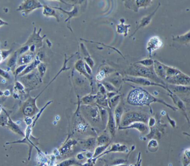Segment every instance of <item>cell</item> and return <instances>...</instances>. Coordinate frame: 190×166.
Listing matches in <instances>:
<instances>
[{
	"mask_svg": "<svg viewBox=\"0 0 190 166\" xmlns=\"http://www.w3.org/2000/svg\"><path fill=\"white\" fill-rule=\"evenodd\" d=\"M127 102L128 103L132 105H148L150 107V104L154 102H159L174 110L178 109L166 103L164 101L156 98L148 92L142 89H136L131 91L128 95Z\"/></svg>",
	"mask_w": 190,
	"mask_h": 166,
	"instance_id": "6da1fadb",
	"label": "cell"
},
{
	"mask_svg": "<svg viewBox=\"0 0 190 166\" xmlns=\"http://www.w3.org/2000/svg\"><path fill=\"white\" fill-rule=\"evenodd\" d=\"M164 73L162 79L169 83L176 86H189L190 77L180 72L176 68L163 64Z\"/></svg>",
	"mask_w": 190,
	"mask_h": 166,
	"instance_id": "7a4b0ae2",
	"label": "cell"
},
{
	"mask_svg": "<svg viewBox=\"0 0 190 166\" xmlns=\"http://www.w3.org/2000/svg\"><path fill=\"white\" fill-rule=\"evenodd\" d=\"M128 74L130 75L134 76V77L150 78L155 80L156 82L164 84V81L156 74L153 66H151L150 67H146L142 65H138L136 64L132 66V67L129 69Z\"/></svg>",
	"mask_w": 190,
	"mask_h": 166,
	"instance_id": "3957f363",
	"label": "cell"
},
{
	"mask_svg": "<svg viewBox=\"0 0 190 166\" xmlns=\"http://www.w3.org/2000/svg\"><path fill=\"white\" fill-rule=\"evenodd\" d=\"M149 118V116L145 113L140 111H130L123 114L120 119V127H127L136 122H142L146 124Z\"/></svg>",
	"mask_w": 190,
	"mask_h": 166,
	"instance_id": "277c9868",
	"label": "cell"
},
{
	"mask_svg": "<svg viewBox=\"0 0 190 166\" xmlns=\"http://www.w3.org/2000/svg\"><path fill=\"white\" fill-rule=\"evenodd\" d=\"M41 7H43V6L38 1H24L17 10L23 11L27 15L34 10Z\"/></svg>",
	"mask_w": 190,
	"mask_h": 166,
	"instance_id": "5b68a950",
	"label": "cell"
},
{
	"mask_svg": "<svg viewBox=\"0 0 190 166\" xmlns=\"http://www.w3.org/2000/svg\"><path fill=\"white\" fill-rule=\"evenodd\" d=\"M125 80L129 81H131L133 83H134L143 86H160L164 88V89H166V88L164 86H162L158 83H153V82L150 80L149 79H148L147 78H145L130 76V77H128L127 79H126Z\"/></svg>",
	"mask_w": 190,
	"mask_h": 166,
	"instance_id": "8992f818",
	"label": "cell"
},
{
	"mask_svg": "<svg viewBox=\"0 0 190 166\" xmlns=\"http://www.w3.org/2000/svg\"><path fill=\"white\" fill-rule=\"evenodd\" d=\"M163 45V42L158 36H153L151 37L147 44V50L150 55H151L153 51L159 49Z\"/></svg>",
	"mask_w": 190,
	"mask_h": 166,
	"instance_id": "52a82bcc",
	"label": "cell"
},
{
	"mask_svg": "<svg viewBox=\"0 0 190 166\" xmlns=\"http://www.w3.org/2000/svg\"><path fill=\"white\" fill-rule=\"evenodd\" d=\"M128 129H136L142 134H146L148 132L149 128L146 123L142 122H136L125 127H118V130H125Z\"/></svg>",
	"mask_w": 190,
	"mask_h": 166,
	"instance_id": "ba28073f",
	"label": "cell"
},
{
	"mask_svg": "<svg viewBox=\"0 0 190 166\" xmlns=\"http://www.w3.org/2000/svg\"><path fill=\"white\" fill-rule=\"evenodd\" d=\"M127 149H128L127 147L125 145H121L119 143L114 144L111 146L110 149H109L108 151H104L99 156H98L97 158H95V159L92 158V161H93V163H95L98 158L102 157L105 154H108V153L111 152H124L127 151Z\"/></svg>",
	"mask_w": 190,
	"mask_h": 166,
	"instance_id": "9c48e42d",
	"label": "cell"
},
{
	"mask_svg": "<svg viewBox=\"0 0 190 166\" xmlns=\"http://www.w3.org/2000/svg\"><path fill=\"white\" fill-rule=\"evenodd\" d=\"M108 114H109V119L107 124V128L109 130V133L112 137L115 136V132L117 129L116 124H115V119L113 113L112 112L111 109H108Z\"/></svg>",
	"mask_w": 190,
	"mask_h": 166,
	"instance_id": "30bf717a",
	"label": "cell"
},
{
	"mask_svg": "<svg viewBox=\"0 0 190 166\" xmlns=\"http://www.w3.org/2000/svg\"><path fill=\"white\" fill-rule=\"evenodd\" d=\"M36 99L37 98H36L35 99H30L28 100L26 103L25 104V107L23 109V113L26 116H31L35 112L36 108L37 109V107H36L35 105V101Z\"/></svg>",
	"mask_w": 190,
	"mask_h": 166,
	"instance_id": "8fae6325",
	"label": "cell"
},
{
	"mask_svg": "<svg viewBox=\"0 0 190 166\" xmlns=\"http://www.w3.org/2000/svg\"><path fill=\"white\" fill-rule=\"evenodd\" d=\"M123 114V107L122 104L120 103L115 108L114 113L113 114L114 119H115L117 129H118V127H120V119H121V118L122 117Z\"/></svg>",
	"mask_w": 190,
	"mask_h": 166,
	"instance_id": "7c38bea8",
	"label": "cell"
},
{
	"mask_svg": "<svg viewBox=\"0 0 190 166\" xmlns=\"http://www.w3.org/2000/svg\"><path fill=\"white\" fill-rule=\"evenodd\" d=\"M159 7V5H158V7L156 9V10H155L154 12H153V13H152V14L150 15H148V16H146V17H145V18H143L142 19L141 22L139 23V25L138 26V27H137V29H136V31L134 32V34L136 33V31H137L138 30H139V29H141V27H145V26H147V25L150 23L152 18H153V16H154L155 13L157 12V10H158ZM134 34H133V35H134Z\"/></svg>",
	"mask_w": 190,
	"mask_h": 166,
	"instance_id": "4fadbf2b",
	"label": "cell"
},
{
	"mask_svg": "<svg viewBox=\"0 0 190 166\" xmlns=\"http://www.w3.org/2000/svg\"><path fill=\"white\" fill-rule=\"evenodd\" d=\"M34 59V54L32 53H29L27 54H23L20 57L18 60V64L20 65H28L31 63Z\"/></svg>",
	"mask_w": 190,
	"mask_h": 166,
	"instance_id": "5bb4252c",
	"label": "cell"
},
{
	"mask_svg": "<svg viewBox=\"0 0 190 166\" xmlns=\"http://www.w3.org/2000/svg\"><path fill=\"white\" fill-rule=\"evenodd\" d=\"M43 7L44 9L43 14L44 16L48 17H54L55 18H56L58 21H59L58 15L56 13L55 10L53 9L52 7H49L47 5H44Z\"/></svg>",
	"mask_w": 190,
	"mask_h": 166,
	"instance_id": "9a60e30c",
	"label": "cell"
},
{
	"mask_svg": "<svg viewBox=\"0 0 190 166\" xmlns=\"http://www.w3.org/2000/svg\"><path fill=\"white\" fill-rule=\"evenodd\" d=\"M170 96L172 97L174 103L176 104H177L178 108L181 109L182 110V111L185 114V116H186L187 119V120H188V122H189V119H188V117H187V115H186V107H185L184 103L182 102L180 99H179V98L177 97V96H176L175 95L173 94L172 93H171V95H170Z\"/></svg>",
	"mask_w": 190,
	"mask_h": 166,
	"instance_id": "2e32d148",
	"label": "cell"
},
{
	"mask_svg": "<svg viewBox=\"0 0 190 166\" xmlns=\"http://www.w3.org/2000/svg\"><path fill=\"white\" fill-rule=\"evenodd\" d=\"M97 144L98 146L106 145L111 143L110 136L107 134H102L97 138Z\"/></svg>",
	"mask_w": 190,
	"mask_h": 166,
	"instance_id": "e0dca14e",
	"label": "cell"
},
{
	"mask_svg": "<svg viewBox=\"0 0 190 166\" xmlns=\"http://www.w3.org/2000/svg\"><path fill=\"white\" fill-rule=\"evenodd\" d=\"M110 143L107 144L106 145H103V146H98V147H97V148L95 149L94 153V154L93 155V159L97 158L98 156H99L104 151H106V148L109 147Z\"/></svg>",
	"mask_w": 190,
	"mask_h": 166,
	"instance_id": "ac0fdd59",
	"label": "cell"
},
{
	"mask_svg": "<svg viewBox=\"0 0 190 166\" xmlns=\"http://www.w3.org/2000/svg\"><path fill=\"white\" fill-rule=\"evenodd\" d=\"M96 144H97V139L93 137L89 138L88 139H86L83 142L84 147L88 149H90L94 148Z\"/></svg>",
	"mask_w": 190,
	"mask_h": 166,
	"instance_id": "d6986e66",
	"label": "cell"
},
{
	"mask_svg": "<svg viewBox=\"0 0 190 166\" xmlns=\"http://www.w3.org/2000/svg\"><path fill=\"white\" fill-rule=\"evenodd\" d=\"M53 7V9H54L60 10L62 11V12H64V13H66V14H67V15H69V18H67V20L65 21V22H67V21H69L71 18L76 16L78 15V7H77L76 6H75V7H74L73 10L71 11H70V12L66 11H65L64 10L62 9V8H60V7Z\"/></svg>",
	"mask_w": 190,
	"mask_h": 166,
	"instance_id": "ffe728a7",
	"label": "cell"
},
{
	"mask_svg": "<svg viewBox=\"0 0 190 166\" xmlns=\"http://www.w3.org/2000/svg\"><path fill=\"white\" fill-rule=\"evenodd\" d=\"M147 148L151 152H155L156 151H157L158 148V141L156 139H151L148 143Z\"/></svg>",
	"mask_w": 190,
	"mask_h": 166,
	"instance_id": "44dd1931",
	"label": "cell"
},
{
	"mask_svg": "<svg viewBox=\"0 0 190 166\" xmlns=\"http://www.w3.org/2000/svg\"><path fill=\"white\" fill-rule=\"evenodd\" d=\"M75 67L79 72H80L82 74H83L84 75H85L87 78H88L89 79H90V78H89L90 76H89L88 73L87 72L86 70H85V67H84V63L82 60H79V61H78L77 63H76Z\"/></svg>",
	"mask_w": 190,
	"mask_h": 166,
	"instance_id": "7402d4cb",
	"label": "cell"
},
{
	"mask_svg": "<svg viewBox=\"0 0 190 166\" xmlns=\"http://www.w3.org/2000/svg\"><path fill=\"white\" fill-rule=\"evenodd\" d=\"M190 149H187L185 151L182 157V164L183 166H188L190 165Z\"/></svg>",
	"mask_w": 190,
	"mask_h": 166,
	"instance_id": "603a6c76",
	"label": "cell"
},
{
	"mask_svg": "<svg viewBox=\"0 0 190 166\" xmlns=\"http://www.w3.org/2000/svg\"><path fill=\"white\" fill-rule=\"evenodd\" d=\"M183 44H186L187 42H189L190 41V31L187 32V34H185L183 35L177 36L175 38H173V40H176Z\"/></svg>",
	"mask_w": 190,
	"mask_h": 166,
	"instance_id": "cb8c5ba5",
	"label": "cell"
},
{
	"mask_svg": "<svg viewBox=\"0 0 190 166\" xmlns=\"http://www.w3.org/2000/svg\"><path fill=\"white\" fill-rule=\"evenodd\" d=\"M135 64H139L142 66L146 67H151L154 64V61L150 59H143L142 60H140L137 61Z\"/></svg>",
	"mask_w": 190,
	"mask_h": 166,
	"instance_id": "d4e9b609",
	"label": "cell"
},
{
	"mask_svg": "<svg viewBox=\"0 0 190 166\" xmlns=\"http://www.w3.org/2000/svg\"><path fill=\"white\" fill-rule=\"evenodd\" d=\"M173 90L174 91H177L180 93H186L190 90L189 86H173Z\"/></svg>",
	"mask_w": 190,
	"mask_h": 166,
	"instance_id": "484cf974",
	"label": "cell"
},
{
	"mask_svg": "<svg viewBox=\"0 0 190 166\" xmlns=\"http://www.w3.org/2000/svg\"><path fill=\"white\" fill-rule=\"evenodd\" d=\"M72 165L80 166L81 164H80L79 163H78L74 159H68L63 162L62 163H60L59 166H70Z\"/></svg>",
	"mask_w": 190,
	"mask_h": 166,
	"instance_id": "4316f807",
	"label": "cell"
},
{
	"mask_svg": "<svg viewBox=\"0 0 190 166\" xmlns=\"http://www.w3.org/2000/svg\"><path fill=\"white\" fill-rule=\"evenodd\" d=\"M18 55L17 54V52H16L13 56L10 58L9 60L8 63H7V65L10 67H13L16 63L17 62V59H18Z\"/></svg>",
	"mask_w": 190,
	"mask_h": 166,
	"instance_id": "83f0119b",
	"label": "cell"
},
{
	"mask_svg": "<svg viewBox=\"0 0 190 166\" xmlns=\"http://www.w3.org/2000/svg\"><path fill=\"white\" fill-rule=\"evenodd\" d=\"M38 70L40 72V75L41 77L44 76V75L45 72H46V65L44 64L43 63H40L39 65H38Z\"/></svg>",
	"mask_w": 190,
	"mask_h": 166,
	"instance_id": "f1b7e54d",
	"label": "cell"
},
{
	"mask_svg": "<svg viewBox=\"0 0 190 166\" xmlns=\"http://www.w3.org/2000/svg\"><path fill=\"white\" fill-rule=\"evenodd\" d=\"M27 65H20L19 67H18L16 70H15V76L16 78L17 75H19L20 74L22 73V72L25 69V68L27 67Z\"/></svg>",
	"mask_w": 190,
	"mask_h": 166,
	"instance_id": "f546056e",
	"label": "cell"
},
{
	"mask_svg": "<svg viewBox=\"0 0 190 166\" xmlns=\"http://www.w3.org/2000/svg\"><path fill=\"white\" fill-rule=\"evenodd\" d=\"M29 45H25L24 46L22 47L21 48H20V49L18 50V55H21L22 54H25L26 51H28V50L29 49Z\"/></svg>",
	"mask_w": 190,
	"mask_h": 166,
	"instance_id": "4dcf8cb0",
	"label": "cell"
},
{
	"mask_svg": "<svg viewBox=\"0 0 190 166\" xmlns=\"http://www.w3.org/2000/svg\"><path fill=\"white\" fill-rule=\"evenodd\" d=\"M103 84L106 88V89L109 91H115V88L113 86H112L110 83L108 82H103Z\"/></svg>",
	"mask_w": 190,
	"mask_h": 166,
	"instance_id": "1f68e13d",
	"label": "cell"
},
{
	"mask_svg": "<svg viewBox=\"0 0 190 166\" xmlns=\"http://www.w3.org/2000/svg\"><path fill=\"white\" fill-rule=\"evenodd\" d=\"M15 89L19 91H23L24 90V86L22 85V84L19 82V81H16L15 83Z\"/></svg>",
	"mask_w": 190,
	"mask_h": 166,
	"instance_id": "d6a6232c",
	"label": "cell"
},
{
	"mask_svg": "<svg viewBox=\"0 0 190 166\" xmlns=\"http://www.w3.org/2000/svg\"><path fill=\"white\" fill-rule=\"evenodd\" d=\"M95 98L94 96H90V97H86L84 98H83V100L85 104H90L93 102V99Z\"/></svg>",
	"mask_w": 190,
	"mask_h": 166,
	"instance_id": "836d02e7",
	"label": "cell"
},
{
	"mask_svg": "<svg viewBox=\"0 0 190 166\" xmlns=\"http://www.w3.org/2000/svg\"><path fill=\"white\" fill-rule=\"evenodd\" d=\"M0 75L2 76L3 78H6V79H10V75L9 73L6 71H4V70L1 69L0 68Z\"/></svg>",
	"mask_w": 190,
	"mask_h": 166,
	"instance_id": "e575fe53",
	"label": "cell"
},
{
	"mask_svg": "<svg viewBox=\"0 0 190 166\" xmlns=\"http://www.w3.org/2000/svg\"><path fill=\"white\" fill-rule=\"evenodd\" d=\"M85 60L87 61L86 64H88L89 66H90V67H93L94 65V63L93 61V59L91 58H90V56L87 57V58H85Z\"/></svg>",
	"mask_w": 190,
	"mask_h": 166,
	"instance_id": "d590c367",
	"label": "cell"
},
{
	"mask_svg": "<svg viewBox=\"0 0 190 166\" xmlns=\"http://www.w3.org/2000/svg\"><path fill=\"white\" fill-rule=\"evenodd\" d=\"M142 161V159L141 157V153L139 152L138 156V158H137V163L134 166H141Z\"/></svg>",
	"mask_w": 190,
	"mask_h": 166,
	"instance_id": "8d00e7d4",
	"label": "cell"
},
{
	"mask_svg": "<svg viewBox=\"0 0 190 166\" xmlns=\"http://www.w3.org/2000/svg\"><path fill=\"white\" fill-rule=\"evenodd\" d=\"M148 126L150 127H152L155 126L156 120H155V118H153L152 117H150L148 119Z\"/></svg>",
	"mask_w": 190,
	"mask_h": 166,
	"instance_id": "74e56055",
	"label": "cell"
},
{
	"mask_svg": "<svg viewBox=\"0 0 190 166\" xmlns=\"http://www.w3.org/2000/svg\"><path fill=\"white\" fill-rule=\"evenodd\" d=\"M94 163H93V161H92V158H90V159H89L88 161L87 162V163H84L83 165H81L80 166H94Z\"/></svg>",
	"mask_w": 190,
	"mask_h": 166,
	"instance_id": "f35d334b",
	"label": "cell"
},
{
	"mask_svg": "<svg viewBox=\"0 0 190 166\" xmlns=\"http://www.w3.org/2000/svg\"><path fill=\"white\" fill-rule=\"evenodd\" d=\"M84 65H85V70H86L87 72L88 73V75H91V74H92V73L91 68L89 67V66L88 65V64H87L86 63H85V64H84Z\"/></svg>",
	"mask_w": 190,
	"mask_h": 166,
	"instance_id": "ab89813d",
	"label": "cell"
},
{
	"mask_svg": "<svg viewBox=\"0 0 190 166\" xmlns=\"http://www.w3.org/2000/svg\"><path fill=\"white\" fill-rule=\"evenodd\" d=\"M167 119H168V121H169V123L171 124V125L172 126L173 128H175V127H176V121H173L172 119H171L169 117V116H168V114H167Z\"/></svg>",
	"mask_w": 190,
	"mask_h": 166,
	"instance_id": "60d3db41",
	"label": "cell"
},
{
	"mask_svg": "<svg viewBox=\"0 0 190 166\" xmlns=\"http://www.w3.org/2000/svg\"><path fill=\"white\" fill-rule=\"evenodd\" d=\"M77 158L79 159V160H82V159H83L84 158V155H83V154H82V153H79V154H78V155H77Z\"/></svg>",
	"mask_w": 190,
	"mask_h": 166,
	"instance_id": "b9f144b4",
	"label": "cell"
},
{
	"mask_svg": "<svg viewBox=\"0 0 190 166\" xmlns=\"http://www.w3.org/2000/svg\"><path fill=\"white\" fill-rule=\"evenodd\" d=\"M8 25V23L4 21L3 20H2L1 18H0V26H2V25Z\"/></svg>",
	"mask_w": 190,
	"mask_h": 166,
	"instance_id": "7bdbcfd3",
	"label": "cell"
},
{
	"mask_svg": "<svg viewBox=\"0 0 190 166\" xmlns=\"http://www.w3.org/2000/svg\"><path fill=\"white\" fill-rule=\"evenodd\" d=\"M4 94L5 95H7V96H9L10 95V91L8 90H6L4 92Z\"/></svg>",
	"mask_w": 190,
	"mask_h": 166,
	"instance_id": "ee69618b",
	"label": "cell"
},
{
	"mask_svg": "<svg viewBox=\"0 0 190 166\" xmlns=\"http://www.w3.org/2000/svg\"><path fill=\"white\" fill-rule=\"evenodd\" d=\"M128 166V165H125V164H120V165H114V166Z\"/></svg>",
	"mask_w": 190,
	"mask_h": 166,
	"instance_id": "f6af8a7d",
	"label": "cell"
},
{
	"mask_svg": "<svg viewBox=\"0 0 190 166\" xmlns=\"http://www.w3.org/2000/svg\"><path fill=\"white\" fill-rule=\"evenodd\" d=\"M4 95V92L0 90V96H2V95Z\"/></svg>",
	"mask_w": 190,
	"mask_h": 166,
	"instance_id": "bcb514c9",
	"label": "cell"
},
{
	"mask_svg": "<svg viewBox=\"0 0 190 166\" xmlns=\"http://www.w3.org/2000/svg\"><path fill=\"white\" fill-rule=\"evenodd\" d=\"M128 166H134L133 165H129Z\"/></svg>",
	"mask_w": 190,
	"mask_h": 166,
	"instance_id": "7dc6e473",
	"label": "cell"
},
{
	"mask_svg": "<svg viewBox=\"0 0 190 166\" xmlns=\"http://www.w3.org/2000/svg\"><path fill=\"white\" fill-rule=\"evenodd\" d=\"M1 108H0V112H1Z\"/></svg>",
	"mask_w": 190,
	"mask_h": 166,
	"instance_id": "c3c4849f",
	"label": "cell"
}]
</instances>
